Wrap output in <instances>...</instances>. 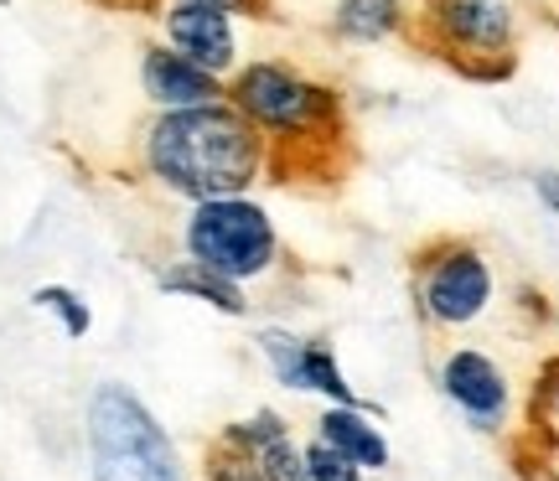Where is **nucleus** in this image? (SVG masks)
<instances>
[{
  "mask_svg": "<svg viewBox=\"0 0 559 481\" xmlns=\"http://www.w3.org/2000/svg\"><path fill=\"white\" fill-rule=\"evenodd\" d=\"M135 171L177 202L239 197L270 181V145L228 99L151 109L135 135Z\"/></svg>",
  "mask_w": 559,
  "mask_h": 481,
  "instance_id": "f257e3e1",
  "label": "nucleus"
},
{
  "mask_svg": "<svg viewBox=\"0 0 559 481\" xmlns=\"http://www.w3.org/2000/svg\"><path fill=\"white\" fill-rule=\"evenodd\" d=\"M223 99L270 145V181L317 177L347 166V99L337 83L306 73L290 58H243Z\"/></svg>",
  "mask_w": 559,
  "mask_h": 481,
  "instance_id": "f03ea898",
  "label": "nucleus"
},
{
  "mask_svg": "<svg viewBox=\"0 0 559 481\" xmlns=\"http://www.w3.org/2000/svg\"><path fill=\"white\" fill-rule=\"evenodd\" d=\"M88 481H192L177 441L130 383L104 378L83 409Z\"/></svg>",
  "mask_w": 559,
  "mask_h": 481,
  "instance_id": "7ed1b4c3",
  "label": "nucleus"
},
{
  "mask_svg": "<svg viewBox=\"0 0 559 481\" xmlns=\"http://www.w3.org/2000/svg\"><path fill=\"white\" fill-rule=\"evenodd\" d=\"M523 21L508 0H415L409 47L430 52L472 83H508L519 73Z\"/></svg>",
  "mask_w": 559,
  "mask_h": 481,
  "instance_id": "20e7f679",
  "label": "nucleus"
},
{
  "mask_svg": "<svg viewBox=\"0 0 559 481\" xmlns=\"http://www.w3.org/2000/svg\"><path fill=\"white\" fill-rule=\"evenodd\" d=\"M181 260H198L207 269H218L239 285H275L290 269V249L280 239L270 207L254 202L249 192L239 197H207L187 202L181 213Z\"/></svg>",
  "mask_w": 559,
  "mask_h": 481,
  "instance_id": "39448f33",
  "label": "nucleus"
},
{
  "mask_svg": "<svg viewBox=\"0 0 559 481\" xmlns=\"http://www.w3.org/2000/svg\"><path fill=\"white\" fill-rule=\"evenodd\" d=\"M498 301V269L466 233H436L409 249V305L425 332H466Z\"/></svg>",
  "mask_w": 559,
  "mask_h": 481,
  "instance_id": "423d86ee",
  "label": "nucleus"
},
{
  "mask_svg": "<svg viewBox=\"0 0 559 481\" xmlns=\"http://www.w3.org/2000/svg\"><path fill=\"white\" fill-rule=\"evenodd\" d=\"M436 388L477 435H508L513 430L519 394H513L508 368L492 352H481L472 341H451L436 358Z\"/></svg>",
  "mask_w": 559,
  "mask_h": 481,
  "instance_id": "0eeeda50",
  "label": "nucleus"
},
{
  "mask_svg": "<svg viewBox=\"0 0 559 481\" xmlns=\"http://www.w3.org/2000/svg\"><path fill=\"white\" fill-rule=\"evenodd\" d=\"M254 352L264 358L270 378L290 394H311L321 404H362L358 383H347L332 341L321 337H296L290 326H260L254 332Z\"/></svg>",
  "mask_w": 559,
  "mask_h": 481,
  "instance_id": "6e6552de",
  "label": "nucleus"
},
{
  "mask_svg": "<svg viewBox=\"0 0 559 481\" xmlns=\"http://www.w3.org/2000/svg\"><path fill=\"white\" fill-rule=\"evenodd\" d=\"M156 26L160 41L177 47L181 58H192L198 68L228 79L243 62V41H239V16H228L218 5H198V0H160L156 5Z\"/></svg>",
  "mask_w": 559,
  "mask_h": 481,
  "instance_id": "1a4fd4ad",
  "label": "nucleus"
},
{
  "mask_svg": "<svg viewBox=\"0 0 559 481\" xmlns=\"http://www.w3.org/2000/svg\"><path fill=\"white\" fill-rule=\"evenodd\" d=\"M228 79L198 68L192 58H181L166 41H145L140 47V94L151 109H192V104H218Z\"/></svg>",
  "mask_w": 559,
  "mask_h": 481,
  "instance_id": "9d476101",
  "label": "nucleus"
},
{
  "mask_svg": "<svg viewBox=\"0 0 559 481\" xmlns=\"http://www.w3.org/2000/svg\"><path fill=\"white\" fill-rule=\"evenodd\" d=\"M311 435H317L321 445H332L337 456H347L353 466H362L368 477L394 466V445L383 435V409L368 399L362 404H321L317 420H311Z\"/></svg>",
  "mask_w": 559,
  "mask_h": 481,
  "instance_id": "9b49d317",
  "label": "nucleus"
},
{
  "mask_svg": "<svg viewBox=\"0 0 559 481\" xmlns=\"http://www.w3.org/2000/svg\"><path fill=\"white\" fill-rule=\"evenodd\" d=\"M156 290L171 301H198L207 311H218L228 321H249L254 316V290L239 280H228L218 269H207L198 260H171L156 269Z\"/></svg>",
  "mask_w": 559,
  "mask_h": 481,
  "instance_id": "f8f14e48",
  "label": "nucleus"
},
{
  "mask_svg": "<svg viewBox=\"0 0 559 481\" xmlns=\"http://www.w3.org/2000/svg\"><path fill=\"white\" fill-rule=\"evenodd\" d=\"M415 21V0H332L326 32L347 47H383L404 41Z\"/></svg>",
  "mask_w": 559,
  "mask_h": 481,
  "instance_id": "ddd939ff",
  "label": "nucleus"
},
{
  "mask_svg": "<svg viewBox=\"0 0 559 481\" xmlns=\"http://www.w3.org/2000/svg\"><path fill=\"white\" fill-rule=\"evenodd\" d=\"M32 305H37L41 316L58 321L68 341H83L88 332H94V305H88V296L73 290V285H58V280L37 285V290H32Z\"/></svg>",
  "mask_w": 559,
  "mask_h": 481,
  "instance_id": "4468645a",
  "label": "nucleus"
},
{
  "mask_svg": "<svg viewBox=\"0 0 559 481\" xmlns=\"http://www.w3.org/2000/svg\"><path fill=\"white\" fill-rule=\"evenodd\" d=\"M254 466H260L264 481H311V471H306V445L296 441V430H285V435H275L270 445H260V450H254Z\"/></svg>",
  "mask_w": 559,
  "mask_h": 481,
  "instance_id": "2eb2a0df",
  "label": "nucleus"
},
{
  "mask_svg": "<svg viewBox=\"0 0 559 481\" xmlns=\"http://www.w3.org/2000/svg\"><path fill=\"white\" fill-rule=\"evenodd\" d=\"M290 430V420L280 414V409H254V414H243V420H228L218 430V441H228L234 450H243V456H254L260 445H270L275 435H285Z\"/></svg>",
  "mask_w": 559,
  "mask_h": 481,
  "instance_id": "dca6fc26",
  "label": "nucleus"
},
{
  "mask_svg": "<svg viewBox=\"0 0 559 481\" xmlns=\"http://www.w3.org/2000/svg\"><path fill=\"white\" fill-rule=\"evenodd\" d=\"M198 481H264L260 466H254V456H243V450H234L228 441H213L202 445V466H198Z\"/></svg>",
  "mask_w": 559,
  "mask_h": 481,
  "instance_id": "f3484780",
  "label": "nucleus"
},
{
  "mask_svg": "<svg viewBox=\"0 0 559 481\" xmlns=\"http://www.w3.org/2000/svg\"><path fill=\"white\" fill-rule=\"evenodd\" d=\"M306 471H311V481H368L362 466H353L347 456H337V450L321 445L317 435L306 441Z\"/></svg>",
  "mask_w": 559,
  "mask_h": 481,
  "instance_id": "a211bd4d",
  "label": "nucleus"
},
{
  "mask_svg": "<svg viewBox=\"0 0 559 481\" xmlns=\"http://www.w3.org/2000/svg\"><path fill=\"white\" fill-rule=\"evenodd\" d=\"M559 420V358L544 362L539 383H534V424Z\"/></svg>",
  "mask_w": 559,
  "mask_h": 481,
  "instance_id": "6ab92c4d",
  "label": "nucleus"
},
{
  "mask_svg": "<svg viewBox=\"0 0 559 481\" xmlns=\"http://www.w3.org/2000/svg\"><path fill=\"white\" fill-rule=\"evenodd\" d=\"M198 5H218V11H228V16H249V21H275L280 16L275 0H198Z\"/></svg>",
  "mask_w": 559,
  "mask_h": 481,
  "instance_id": "aec40b11",
  "label": "nucleus"
},
{
  "mask_svg": "<svg viewBox=\"0 0 559 481\" xmlns=\"http://www.w3.org/2000/svg\"><path fill=\"white\" fill-rule=\"evenodd\" d=\"M534 192H539V202L559 218V171H534Z\"/></svg>",
  "mask_w": 559,
  "mask_h": 481,
  "instance_id": "412c9836",
  "label": "nucleus"
}]
</instances>
